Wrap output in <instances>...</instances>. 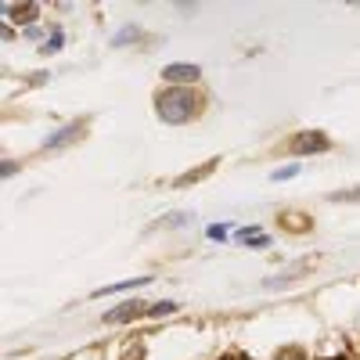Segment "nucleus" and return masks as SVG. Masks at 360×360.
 I'll use <instances>...</instances> for the list:
<instances>
[{"label": "nucleus", "mask_w": 360, "mask_h": 360, "mask_svg": "<svg viewBox=\"0 0 360 360\" xmlns=\"http://www.w3.org/2000/svg\"><path fill=\"white\" fill-rule=\"evenodd\" d=\"M328 148V137L324 134H299V137H292V152L295 155H310V152H324Z\"/></svg>", "instance_id": "f03ea898"}, {"label": "nucleus", "mask_w": 360, "mask_h": 360, "mask_svg": "<svg viewBox=\"0 0 360 360\" xmlns=\"http://www.w3.org/2000/svg\"><path fill=\"white\" fill-rule=\"evenodd\" d=\"M72 134H76L72 127H69V130H62V134H58V137H51V141H47V148H58V144H65V141H69Z\"/></svg>", "instance_id": "0eeeda50"}, {"label": "nucleus", "mask_w": 360, "mask_h": 360, "mask_svg": "<svg viewBox=\"0 0 360 360\" xmlns=\"http://www.w3.org/2000/svg\"><path fill=\"white\" fill-rule=\"evenodd\" d=\"M155 108H159V115L166 119V123H184V119L195 115V94L188 86H173V90H166V94H159Z\"/></svg>", "instance_id": "f257e3e1"}, {"label": "nucleus", "mask_w": 360, "mask_h": 360, "mask_svg": "<svg viewBox=\"0 0 360 360\" xmlns=\"http://www.w3.org/2000/svg\"><path fill=\"white\" fill-rule=\"evenodd\" d=\"M274 360H307V353H303V349H295V346H288V349H281Z\"/></svg>", "instance_id": "423d86ee"}, {"label": "nucleus", "mask_w": 360, "mask_h": 360, "mask_svg": "<svg viewBox=\"0 0 360 360\" xmlns=\"http://www.w3.org/2000/svg\"><path fill=\"white\" fill-rule=\"evenodd\" d=\"M166 79H173V83H191V79H198V65H166V72H162Z\"/></svg>", "instance_id": "7ed1b4c3"}, {"label": "nucleus", "mask_w": 360, "mask_h": 360, "mask_svg": "<svg viewBox=\"0 0 360 360\" xmlns=\"http://www.w3.org/2000/svg\"><path fill=\"white\" fill-rule=\"evenodd\" d=\"M137 314H148V310H141V307H119V310H112V314H105V321L108 324H115V321H130V317H137Z\"/></svg>", "instance_id": "20e7f679"}, {"label": "nucleus", "mask_w": 360, "mask_h": 360, "mask_svg": "<svg viewBox=\"0 0 360 360\" xmlns=\"http://www.w3.org/2000/svg\"><path fill=\"white\" fill-rule=\"evenodd\" d=\"M227 360H242V356H227Z\"/></svg>", "instance_id": "6e6552de"}, {"label": "nucleus", "mask_w": 360, "mask_h": 360, "mask_svg": "<svg viewBox=\"0 0 360 360\" xmlns=\"http://www.w3.org/2000/svg\"><path fill=\"white\" fill-rule=\"evenodd\" d=\"M332 360H346V356H332Z\"/></svg>", "instance_id": "1a4fd4ad"}, {"label": "nucleus", "mask_w": 360, "mask_h": 360, "mask_svg": "<svg viewBox=\"0 0 360 360\" xmlns=\"http://www.w3.org/2000/svg\"><path fill=\"white\" fill-rule=\"evenodd\" d=\"M8 15L15 22H33L37 18V4H15V8H8Z\"/></svg>", "instance_id": "39448f33"}]
</instances>
